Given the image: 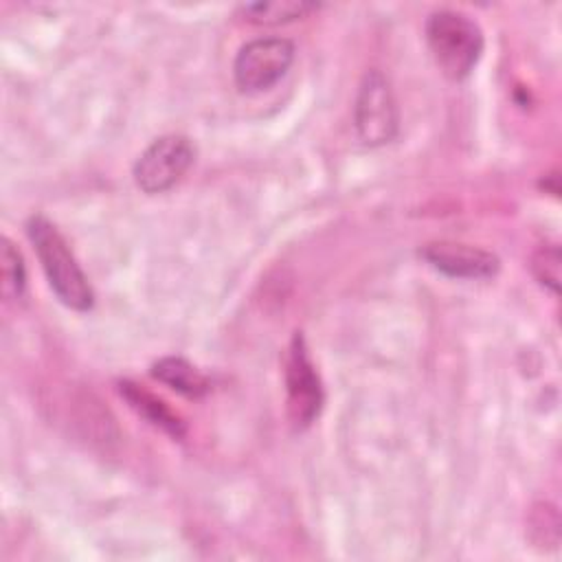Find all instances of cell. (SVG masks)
Here are the masks:
<instances>
[{
	"instance_id": "12",
	"label": "cell",
	"mask_w": 562,
	"mask_h": 562,
	"mask_svg": "<svg viewBox=\"0 0 562 562\" xmlns=\"http://www.w3.org/2000/svg\"><path fill=\"white\" fill-rule=\"evenodd\" d=\"M531 272L540 285L558 292L560 288V248L558 246H540L531 257Z\"/></svg>"
},
{
	"instance_id": "11",
	"label": "cell",
	"mask_w": 562,
	"mask_h": 562,
	"mask_svg": "<svg viewBox=\"0 0 562 562\" xmlns=\"http://www.w3.org/2000/svg\"><path fill=\"white\" fill-rule=\"evenodd\" d=\"M0 285L7 301H18L26 288V268L20 250L9 237H2L0 246Z\"/></svg>"
},
{
	"instance_id": "8",
	"label": "cell",
	"mask_w": 562,
	"mask_h": 562,
	"mask_svg": "<svg viewBox=\"0 0 562 562\" xmlns=\"http://www.w3.org/2000/svg\"><path fill=\"white\" fill-rule=\"evenodd\" d=\"M121 395L127 400V404L140 415L145 417L149 424H154L156 428L169 432L171 437H182L184 435V422L154 393L145 391L143 386L125 380L119 386Z\"/></svg>"
},
{
	"instance_id": "1",
	"label": "cell",
	"mask_w": 562,
	"mask_h": 562,
	"mask_svg": "<svg viewBox=\"0 0 562 562\" xmlns=\"http://www.w3.org/2000/svg\"><path fill=\"white\" fill-rule=\"evenodd\" d=\"M26 235L37 252V259L55 296L75 312L92 310V285L57 226L44 215H31L26 222Z\"/></svg>"
},
{
	"instance_id": "6",
	"label": "cell",
	"mask_w": 562,
	"mask_h": 562,
	"mask_svg": "<svg viewBox=\"0 0 562 562\" xmlns=\"http://www.w3.org/2000/svg\"><path fill=\"white\" fill-rule=\"evenodd\" d=\"M195 147L182 134H165L156 138L134 162V182L147 193L169 191L193 165Z\"/></svg>"
},
{
	"instance_id": "2",
	"label": "cell",
	"mask_w": 562,
	"mask_h": 562,
	"mask_svg": "<svg viewBox=\"0 0 562 562\" xmlns=\"http://www.w3.org/2000/svg\"><path fill=\"white\" fill-rule=\"evenodd\" d=\"M426 44L437 68L452 81H463L481 59L483 31L463 11L439 9L426 20Z\"/></svg>"
},
{
	"instance_id": "5",
	"label": "cell",
	"mask_w": 562,
	"mask_h": 562,
	"mask_svg": "<svg viewBox=\"0 0 562 562\" xmlns=\"http://www.w3.org/2000/svg\"><path fill=\"white\" fill-rule=\"evenodd\" d=\"M285 395L290 424L296 430H305L321 415L325 393L301 331L292 336L285 353Z\"/></svg>"
},
{
	"instance_id": "3",
	"label": "cell",
	"mask_w": 562,
	"mask_h": 562,
	"mask_svg": "<svg viewBox=\"0 0 562 562\" xmlns=\"http://www.w3.org/2000/svg\"><path fill=\"white\" fill-rule=\"evenodd\" d=\"M353 125L358 138L369 147L386 145L395 138L400 127L397 103L389 79L380 70H369L356 94Z\"/></svg>"
},
{
	"instance_id": "10",
	"label": "cell",
	"mask_w": 562,
	"mask_h": 562,
	"mask_svg": "<svg viewBox=\"0 0 562 562\" xmlns=\"http://www.w3.org/2000/svg\"><path fill=\"white\" fill-rule=\"evenodd\" d=\"M316 2H303V0H270V2H248L239 7V13L244 20L252 24H263V26H274V24H285L292 20H301L307 13L316 11Z\"/></svg>"
},
{
	"instance_id": "4",
	"label": "cell",
	"mask_w": 562,
	"mask_h": 562,
	"mask_svg": "<svg viewBox=\"0 0 562 562\" xmlns=\"http://www.w3.org/2000/svg\"><path fill=\"white\" fill-rule=\"evenodd\" d=\"M294 61V44L285 37H257L246 42L235 61L233 77L241 92L257 94L279 83Z\"/></svg>"
},
{
	"instance_id": "7",
	"label": "cell",
	"mask_w": 562,
	"mask_h": 562,
	"mask_svg": "<svg viewBox=\"0 0 562 562\" xmlns=\"http://www.w3.org/2000/svg\"><path fill=\"white\" fill-rule=\"evenodd\" d=\"M422 257L435 270L452 279H490L501 268V261L494 252L459 241L426 244Z\"/></svg>"
},
{
	"instance_id": "9",
	"label": "cell",
	"mask_w": 562,
	"mask_h": 562,
	"mask_svg": "<svg viewBox=\"0 0 562 562\" xmlns=\"http://www.w3.org/2000/svg\"><path fill=\"white\" fill-rule=\"evenodd\" d=\"M151 375L167 384L169 389L187 395V397H200L211 389L209 378L193 367L189 360L178 358V356H167L160 358L158 362L151 364Z\"/></svg>"
}]
</instances>
